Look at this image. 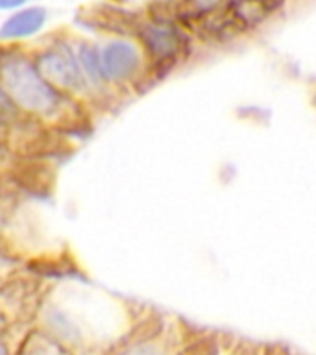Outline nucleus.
Here are the masks:
<instances>
[{
  "label": "nucleus",
  "mask_w": 316,
  "mask_h": 355,
  "mask_svg": "<svg viewBox=\"0 0 316 355\" xmlns=\"http://www.w3.org/2000/svg\"><path fill=\"white\" fill-rule=\"evenodd\" d=\"M2 82L17 104L33 113H50L58 107V93L28 61H8L2 69Z\"/></svg>",
  "instance_id": "1"
},
{
  "label": "nucleus",
  "mask_w": 316,
  "mask_h": 355,
  "mask_svg": "<svg viewBox=\"0 0 316 355\" xmlns=\"http://www.w3.org/2000/svg\"><path fill=\"white\" fill-rule=\"evenodd\" d=\"M37 72L46 82H54L61 87H83V76L80 72V67L69 52L54 50V52L41 55L37 61Z\"/></svg>",
  "instance_id": "2"
},
{
  "label": "nucleus",
  "mask_w": 316,
  "mask_h": 355,
  "mask_svg": "<svg viewBox=\"0 0 316 355\" xmlns=\"http://www.w3.org/2000/svg\"><path fill=\"white\" fill-rule=\"evenodd\" d=\"M100 74L109 80L130 78L139 67V54L135 46L124 41L107 44L98 58Z\"/></svg>",
  "instance_id": "3"
},
{
  "label": "nucleus",
  "mask_w": 316,
  "mask_h": 355,
  "mask_svg": "<svg viewBox=\"0 0 316 355\" xmlns=\"http://www.w3.org/2000/svg\"><path fill=\"white\" fill-rule=\"evenodd\" d=\"M46 11L43 8H30V10L19 11L0 28V37L2 39H19L28 37L37 33L44 24Z\"/></svg>",
  "instance_id": "4"
},
{
  "label": "nucleus",
  "mask_w": 316,
  "mask_h": 355,
  "mask_svg": "<svg viewBox=\"0 0 316 355\" xmlns=\"http://www.w3.org/2000/svg\"><path fill=\"white\" fill-rule=\"evenodd\" d=\"M143 39L155 55H172L179 49L182 37L172 28H146L143 32Z\"/></svg>",
  "instance_id": "5"
},
{
  "label": "nucleus",
  "mask_w": 316,
  "mask_h": 355,
  "mask_svg": "<svg viewBox=\"0 0 316 355\" xmlns=\"http://www.w3.org/2000/svg\"><path fill=\"white\" fill-rule=\"evenodd\" d=\"M80 58H82V63L85 67H87V71L91 76H96L100 78L102 74H100V65H98V55H96V52H94L93 49H89V46H83L82 52H80Z\"/></svg>",
  "instance_id": "6"
},
{
  "label": "nucleus",
  "mask_w": 316,
  "mask_h": 355,
  "mask_svg": "<svg viewBox=\"0 0 316 355\" xmlns=\"http://www.w3.org/2000/svg\"><path fill=\"white\" fill-rule=\"evenodd\" d=\"M222 0H188V4L193 6V10L196 13H205V11H211L213 8L220 4Z\"/></svg>",
  "instance_id": "7"
},
{
  "label": "nucleus",
  "mask_w": 316,
  "mask_h": 355,
  "mask_svg": "<svg viewBox=\"0 0 316 355\" xmlns=\"http://www.w3.org/2000/svg\"><path fill=\"white\" fill-rule=\"evenodd\" d=\"M11 115H13V105H11L10 98L6 96V93L0 91V122L6 121Z\"/></svg>",
  "instance_id": "8"
},
{
  "label": "nucleus",
  "mask_w": 316,
  "mask_h": 355,
  "mask_svg": "<svg viewBox=\"0 0 316 355\" xmlns=\"http://www.w3.org/2000/svg\"><path fill=\"white\" fill-rule=\"evenodd\" d=\"M28 0H0V10H11V8H19V6L26 4Z\"/></svg>",
  "instance_id": "9"
},
{
  "label": "nucleus",
  "mask_w": 316,
  "mask_h": 355,
  "mask_svg": "<svg viewBox=\"0 0 316 355\" xmlns=\"http://www.w3.org/2000/svg\"><path fill=\"white\" fill-rule=\"evenodd\" d=\"M0 355H8V352H6V346L2 343H0Z\"/></svg>",
  "instance_id": "10"
},
{
  "label": "nucleus",
  "mask_w": 316,
  "mask_h": 355,
  "mask_svg": "<svg viewBox=\"0 0 316 355\" xmlns=\"http://www.w3.org/2000/svg\"><path fill=\"white\" fill-rule=\"evenodd\" d=\"M0 322H2V318H0Z\"/></svg>",
  "instance_id": "11"
}]
</instances>
